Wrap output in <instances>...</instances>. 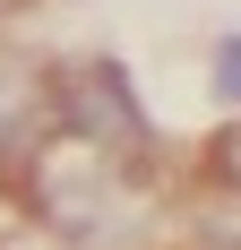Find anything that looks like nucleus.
<instances>
[{"label": "nucleus", "instance_id": "f257e3e1", "mask_svg": "<svg viewBox=\"0 0 241 250\" xmlns=\"http://www.w3.org/2000/svg\"><path fill=\"white\" fill-rule=\"evenodd\" d=\"M26 190H35V216H43L52 233L69 250H138V181H129V164H120L112 147H95V138H43V155L26 164Z\"/></svg>", "mask_w": 241, "mask_h": 250}, {"label": "nucleus", "instance_id": "f03ea898", "mask_svg": "<svg viewBox=\"0 0 241 250\" xmlns=\"http://www.w3.org/2000/svg\"><path fill=\"white\" fill-rule=\"evenodd\" d=\"M60 129L129 155L146 138V112H138V95H129V78L112 61H78V69H60Z\"/></svg>", "mask_w": 241, "mask_h": 250}, {"label": "nucleus", "instance_id": "7ed1b4c3", "mask_svg": "<svg viewBox=\"0 0 241 250\" xmlns=\"http://www.w3.org/2000/svg\"><path fill=\"white\" fill-rule=\"evenodd\" d=\"M216 95H241V35L216 43Z\"/></svg>", "mask_w": 241, "mask_h": 250}, {"label": "nucleus", "instance_id": "20e7f679", "mask_svg": "<svg viewBox=\"0 0 241 250\" xmlns=\"http://www.w3.org/2000/svg\"><path fill=\"white\" fill-rule=\"evenodd\" d=\"M0 250H52V242H35V233H9V242H0Z\"/></svg>", "mask_w": 241, "mask_h": 250}]
</instances>
